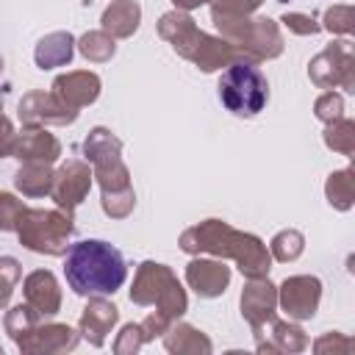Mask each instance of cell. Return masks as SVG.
I'll list each match as a JSON object with an SVG mask.
<instances>
[{
    "label": "cell",
    "mask_w": 355,
    "mask_h": 355,
    "mask_svg": "<svg viewBox=\"0 0 355 355\" xmlns=\"http://www.w3.org/2000/svg\"><path fill=\"white\" fill-rule=\"evenodd\" d=\"M180 250L189 255L211 252L216 258H233L247 280L269 277V269H272V255L266 244L258 236L236 230L222 219H205L200 225L186 227L180 233Z\"/></svg>",
    "instance_id": "cell-1"
},
{
    "label": "cell",
    "mask_w": 355,
    "mask_h": 355,
    "mask_svg": "<svg viewBox=\"0 0 355 355\" xmlns=\"http://www.w3.org/2000/svg\"><path fill=\"white\" fill-rule=\"evenodd\" d=\"M83 155L100 183L103 211L111 219H125L136 205V194L130 186V172L122 161V141L108 128H92L83 139Z\"/></svg>",
    "instance_id": "cell-2"
},
{
    "label": "cell",
    "mask_w": 355,
    "mask_h": 355,
    "mask_svg": "<svg viewBox=\"0 0 355 355\" xmlns=\"http://www.w3.org/2000/svg\"><path fill=\"white\" fill-rule=\"evenodd\" d=\"M64 275L75 294L103 297V294H114L125 283L128 266H125L122 252L114 244L100 241V239H86V241L69 244Z\"/></svg>",
    "instance_id": "cell-3"
},
{
    "label": "cell",
    "mask_w": 355,
    "mask_h": 355,
    "mask_svg": "<svg viewBox=\"0 0 355 355\" xmlns=\"http://www.w3.org/2000/svg\"><path fill=\"white\" fill-rule=\"evenodd\" d=\"M158 33H161V39H166L172 44V50L178 55H183L202 72H216L233 61H247V55L236 44L225 42L222 36H211V33L200 31L197 22L186 11H178V8L166 11L158 19Z\"/></svg>",
    "instance_id": "cell-4"
},
{
    "label": "cell",
    "mask_w": 355,
    "mask_h": 355,
    "mask_svg": "<svg viewBox=\"0 0 355 355\" xmlns=\"http://www.w3.org/2000/svg\"><path fill=\"white\" fill-rule=\"evenodd\" d=\"M211 19L219 31V36L230 44H236L247 61L261 64L269 58H277L283 53V33L280 25L269 17H244V14H225L211 8Z\"/></svg>",
    "instance_id": "cell-5"
},
{
    "label": "cell",
    "mask_w": 355,
    "mask_h": 355,
    "mask_svg": "<svg viewBox=\"0 0 355 355\" xmlns=\"http://www.w3.org/2000/svg\"><path fill=\"white\" fill-rule=\"evenodd\" d=\"M130 302L155 305V311L172 322L189 311V297H186V288L180 286L178 275L166 263H155V261L139 263L133 286H130Z\"/></svg>",
    "instance_id": "cell-6"
},
{
    "label": "cell",
    "mask_w": 355,
    "mask_h": 355,
    "mask_svg": "<svg viewBox=\"0 0 355 355\" xmlns=\"http://www.w3.org/2000/svg\"><path fill=\"white\" fill-rule=\"evenodd\" d=\"M72 230V214L61 208H25L17 225L19 244L42 255H67Z\"/></svg>",
    "instance_id": "cell-7"
},
{
    "label": "cell",
    "mask_w": 355,
    "mask_h": 355,
    "mask_svg": "<svg viewBox=\"0 0 355 355\" xmlns=\"http://www.w3.org/2000/svg\"><path fill=\"white\" fill-rule=\"evenodd\" d=\"M219 100L236 116H255L269 100L266 75L252 61H233L219 78Z\"/></svg>",
    "instance_id": "cell-8"
},
{
    "label": "cell",
    "mask_w": 355,
    "mask_h": 355,
    "mask_svg": "<svg viewBox=\"0 0 355 355\" xmlns=\"http://www.w3.org/2000/svg\"><path fill=\"white\" fill-rule=\"evenodd\" d=\"M308 75L319 89H336L355 92V55L349 42H330L319 55L311 58Z\"/></svg>",
    "instance_id": "cell-9"
},
{
    "label": "cell",
    "mask_w": 355,
    "mask_h": 355,
    "mask_svg": "<svg viewBox=\"0 0 355 355\" xmlns=\"http://www.w3.org/2000/svg\"><path fill=\"white\" fill-rule=\"evenodd\" d=\"M19 122L25 128H44V125H72L78 111L58 100L53 92H28L17 105Z\"/></svg>",
    "instance_id": "cell-10"
},
{
    "label": "cell",
    "mask_w": 355,
    "mask_h": 355,
    "mask_svg": "<svg viewBox=\"0 0 355 355\" xmlns=\"http://www.w3.org/2000/svg\"><path fill=\"white\" fill-rule=\"evenodd\" d=\"M322 300V280L313 275H294L277 286V305L288 319H311Z\"/></svg>",
    "instance_id": "cell-11"
},
{
    "label": "cell",
    "mask_w": 355,
    "mask_h": 355,
    "mask_svg": "<svg viewBox=\"0 0 355 355\" xmlns=\"http://www.w3.org/2000/svg\"><path fill=\"white\" fill-rule=\"evenodd\" d=\"M92 169L89 164L78 161V158H69L67 164H61V169L55 172L53 178V189H50V197L55 200V205L67 214H72L86 197H89V189H92Z\"/></svg>",
    "instance_id": "cell-12"
},
{
    "label": "cell",
    "mask_w": 355,
    "mask_h": 355,
    "mask_svg": "<svg viewBox=\"0 0 355 355\" xmlns=\"http://www.w3.org/2000/svg\"><path fill=\"white\" fill-rule=\"evenodd\" d=\"M241 316L250 322L255 336H261L277 316V286H272L269 277H250L241 291Z\"/></svg>",
    "instance_id": "cell-13"
},
{
    "label": "cell",
    "mask_w": 355,
    "mask_h": 355,
    "mask_svg": "<svg viewBox=\"0 0 355 355\" xmlns=\"http://www.w3.org/2000/svg\"><path fill=\"white\" fill-rule=\"evenodd\" d=\"M80 341V333L72 330L69 324H61V322H50V324H33L25 336L17 338V347L19 352H28V355H53V352H69L75 349Z\"/></svg>",
    "instance_id": "cell-14"
},
{
    "label": "cell",
    "mask_w": 355,
    "mask_h": 355,
    "mask_svg": "<svg viewBox=\"0 0 355 355\" xmlns=\"http://www.w3.org/2000/svg\"><path fill=\"white\" fill-rule=\"evenodd\" d=\"M116 319H119V308H116L114 302L103 300L100 294H94V297H89V302H86V308H83V313H80L78 333H80V338H86L92 347H103L105 338H108V333L114 330Z\"/></svg>",
    "instance_id": "cell-15"
},
{
    "label": "cell",
    "mask_w": 355,
    "mask_h": 355,
    "mask_svg": "<svg viewBox=\"0 0 355 355\" xmlns=\"http://www.w3.org/2000/svg\"><path fill=\"white\" fill-rule=\"evenodd\" d=\"M53 94L64 100L69 108L80 111L83 105H92L100 97V78L94 72L78 69V72H64L53 80Z\"/></svg>",
    "instance_id": "cell-16"
},
{
    "label": "cell",
    "mask_w": 355,
    "mask_h": 355,
    "mask_svg": "<svg viewBox=\"0 0 355 355\" xmlns=\"http://www.w3.org/2000/svg\"><path fill=\"white\" fill-rule=\"evenodd\" d=\"M22 294H25V302L44 319V316H55L61 311V288H58V280L53 272L47 269H36L25 277L22 283Z\"/></svg>",
    "instance_id": "cell-17"
},
{
    "label": "cell",
    "mask_w": 355,
    "mask_h": 355,
    "mask_svg": "<svg viewBox=\"0 0 355 355\" xmlns=\"http://www.w3.org/2000/svg\"><path fill=\"white\" fill-rule=\"evenodd\" d=\"M186 283L197 291V297H219L230 283V269L214 258H194L186 266Z\"/></svg>",
    "instance_id": "cell-18"
},
{
    "label": "cell",
    "mask_w": 355,
    "mask_h": 355,
    "mask_svg": "<svg viewBox=\"0 0 355 355\" xmlns=\"http://www.w3.org/2000/svg\"><path fill=\"white\" fill-rule=\"evenodd\" d=\"M11 155L17 161H44L53 164L61 155V141L47 133L44 128H25V133H17Z\"/></svg>",
    "instance_id": "cell-19"
},
{
    "label": "cell",
    "mask_w": 355,
    "mask_h": 355,
    "mask_svg": "<svg viewBox=\"0 0 355 355\" xmlns=\"http://www.w3.org/2000/svg\"><path fill=\"white\" fill-rule=\"evenodd\" d=\"M139 22H141V6L136 0H114L100 17L103 25L100 31H105L114 39H128L136 33Z\"/></svg>",
    "instance_id": "cell-20"
},
{
    "label": "cell",
    "mask_w": 355,
    "mask_h": 355,
    "mask_svg": "<svg viewBox=\"0 0 355 355\" xmlns=\"http://www.w3.org/2000/svg\"><path fill=\"white\" fill-rule=\"evenodd\" d=\"M164 347L172 355H208V352H214V344L205 333H200L197 327L178 322V319L164 333Z\"/></svg>",
    "instance_id": "cell-21"
},
{
    "label": "cell",
    "mask_w": 355,
    "mask_h": 355,
    "mask_svg": "<svg viewBox=\"0 0 355 355\" xmlns=\"http://www.w3.org/2000/svg\"><path fill=\"white\" fill-rule=\"evenodd\" d=\"M75 55V39L69 31H55L47 33L44 39H39L33 58L39 69H55V67H67Z\"/></svg>",
    "instance_id": "cell-22"
},
{
    "label": "cell",
    "mask_w": 355,
    "mask_h": 355,
    "mask_svg": "<svg viewBox=\"0 0 355 355\" xmlns=\"http://www.w3.org/2000/svg\"><path fill=\"white\" fill-rule=\"evenodd\" d=\"M53 166L44 161H22V166L14 175V186L25 194V197H44L53 189Z\"/></svg>",
    "instance_id": "cell-23"
},
{
    "label": "cell",
    "mask_w": 355,
    "mask_h": 355,
    "mask_svg": "<svg viewBox=\"0 0 355 355\" xmlns=\"http://www.w3.org/2000/svg\"><path fill=\"white\" fill-rule=\"evenodd\" d=\"M269 327H272V347H275V352H302V349H308V333L297 324V322H291V319H272L269 322Z\"/></svg>",
    "instance_id": "cell-24"
},
{
    "label": "cell",
    "mask_w": 355,
    "mask_h": 355,
    "mask_svg": "<svg viewBox=\"0 0 355 355\" xmlns=\"http://www.w3.org/2000/svg\"><path fill=\"white\" fill-rule=\"evenodd\" d=\"M324 194H327V202L338 211H349L352 208V200H355V178H352V169H338V172H330L327 183H324Z\"/></svg>",
    "instance_id": "cell-25"
},
{
    "label": "cell",
    "mask_w": 355,
    "mask_h": 355,
    "mask_svg": "<svg viewBox=\"0 0 355 355\" xmlns=\"http://www.w3.org/2000/svg\"><path fill=\"white\" fill-rule=\"evenodd\" d=\"M78 50L86 61H94V64H103V61H111L114 53H116V42L114 36H108L105 31H89L78 39Z\"/></svg>",
    "instance_id": "cell-26"
},
{
    "label": "cell",
    "mask_w": 355,
    "mask_h": 355,
    "mask_svg": "<svg viewBox=\"0 0 355 355\" xmlns=\"http://www.w3.org/2000/svg\"><path fill=\"white\" fill-rule=\"evenodd\" d=\"M324 144L341 155H352L355 153V122L347 116H338L333 122H327L324 128Z\"/></svg>",
    "instance_id": "cell-27"
},
{
    "label": "cell",
    "mask_w": 355,
    "mask_h": 355,
    "mask_svg": "<svg viewBox=\"0 0 355 355\" xmlns=\"http://www.w3.org/2000/svg\"><path fill=\"white\" fill-rule=\"evenodd\" d=\"M302 250H305V236L300 230H294V227L275 233V239L269 241V255L275 261H280V263H288V261L300 258Z\"/></svg>",
    "instance_id": "cell-28"
},
{
    "label": "cell",
    "mask_w": 355,
    "mask_h": 355,
    "mask_svg": "<svg viewBox=\"0 0 355 355\" xmlns=\"http://www.w3.org/2000/svg\"><path fill=\"white\" fill-rule=\"evenodd\" d=\"M39 322H42V316H39L28 302H25V305H22V302H19V305H14V308L6 313V319H3L6 333H8L14 341H17L19 336H25V333H28L33 324H39Z\"/></svg>",
    "instance_id": "cell-29"
},
{
    "label": "cell",
    "mask_w": 355,
    "mask_h": 355,
    "mask_svg": "<svg viewBox=\"0 0 355 355\" xmlns=\"http://www.w3.org/2000/svg\"><path fill=\"white\" fill-rule=\"evenodd\" d=\"M19 277H22L19 261L11 258V255H3L0 258V308L8 305V300H11V294H14L17 283H19Z\"/></svg>",
    "instance_id": "cell-30"
},
{
    "label": "cell",
    "mask_w": 355,
    "mask_h": 355,
    "mask_svg": "<svg viewBox=\"0 0 355 355\" xmlns=\"http://www.w3.org/2000/svg\"><path fill=\"white\" fill-rule=\"evenodd\" d=\"M313 114H316V119H322L324 125L333 122V119H338V116H344V97H341L338 92L327 89L324 94L316 97V103H313Z\"/></svg>",
    "instance_id": "cell-31"
},
{
    "label": "cell",
    "mask_w": 355,
    "mask_h": 355,
    "mask_svg": "<svg viewBox=\"0 0 355 355\" xmlns=\"http://www.w3.org/2000/svg\"><path fill=\"white\" fill-rule=\"evenodd\" d=\"M25 208H28V205H25L22 200H17V197L8 194V191H0V230H3V233L17 230L19 216H22Z\"/></svg>",
    "instance_id": "cell-32"
},
{
    "label": "cell",
    "mask_w": 355,
    "mask_h": 355,
    "mask_svg": "<svg viewBox=\"0 0 355 355\" xmlns=\"http://www.w3.org/2000/svg\"><path fill=\"white\" fill-rule=\"evenodd\" d=\"M324 28L330 33H341V36H349L352 33V6H333L324 11Z\"/></svg>",
    "instance_id": "cell-33"
},
{
    "label": "cell",
    "mask_w": 355,
    "mask_h": 355,
    "mask_svg": "<svg viewBox=\"0 0 355 355\" xmlns=\"http://www.w3.org/2000/svg\"><path fill=\"white\" fill-rule=\"evenodd\" d=\"M352 347H355V341L352 338H347V336H341V333H324V336H319L316 341H313V352H319V355H344V352H352Z\"/></svg>",
    "instance_id": "cell-34"
},
{
    "label": "cell",
    "mask_w": 355,
    "mask_h": 355,
    "mask_svg": "<svg viewBox=\"0 0 355 355\" xmlns=\"http://www.w3.org/2000/svg\"><path fill=\"white\" fill-rule=\"evenodd\" d=\"M144 344V336H141V324H125L114 341V352L116 355H133L139 347Z\"/></svg>",
    "instance_id": "cell-35"
},
{
    "label": "cell",
    "mask_w": 355,
    "mask_h": 355,
    "mask_svg": "<svg viewBox=\"0 0 355 355\" xmlns=\"http://www.w3.org/2000/svg\"><path fill=\"white\" fill-rule=\"evenodd\" d=\"M280 22H283L291 33H300V36H313V33H319V28H322L311 14H300V11H286V14L280 17Z\"/></svg>",
    "instance_id": "cell-36"
},
{
    "label": "cell",
    "mask_w": 355,
    "mask_h": 355,
    "mask_svg": "<svg viewBox=\"0 0 355 355\" xmlns=\"http://www.w3.org/2000/svg\"><path fill=\"white\" fill-rule=\"evenodd\" d=\"M141 324V336H144V344L147 341H153V338H158V336H164L166 330H169V324H172V319H166L164 313H158V311H153L144 322H139Z\"/></svg>",
    "instance_id": "cell-37"
},
{
    "label": "cell",
    "mask_w": 355,
    "mask_h": 355,
    "mask_svg": "<svg viewBox=\"0 0 355 355\" xmlns=\"http://www.w3.org/2000/svg\"><path fill=\"white\" fill-rule=\"evenodd\" d=\"M263 0H211V8L216 11H225V14H244L250 17L252 11H258Z\"/></svg>",
    "instance_id": "cell-38"
},
{
    "label": "cell",
    "mask_w": 355,
    "mask_h": 355,
    "mask_svg": "<svg viewBox=\"0 0 355 355\" xmlns=\"http://www.w3.org/2000/svg\"><path fill=\"white\" fill-rule=\"evenodd\" d=\"M14 141H17L14 125H11V119L3 114V103H0V158L11 155V150H14Z\"/></svg>",
    "instance_id": "cell-39"
},
{
    "label": "cell",
    "mask_w": 355,
    "mask_h": 355,
    "mask_svg": "<svg viewBox=\"0 0 355 355\" xmlns=\"http://www.w3.org/2000/svg\"><path fill=\"white\" fill-rule=\"evenodd\" d=\"M172 3H175L178 11H191V8H200V6H205L211 0H172Z\"/></svg>",
    "instance_id": "cell-40"
},
{
    "label": "cell",
    "mask_w": 355,
    "mask_h": 355,
    "mask_svg": "<svg viewBox=\"0 0 355 355\" xmlns=\"http://www.w3.org/2000/svg\"><path fill=\"white\" fill-rule=\"evenodd\" d=\"M0 75H3V58H0Z\"/></svg>",
    "instance_id": "cell-41"
},
{
    "label": "cell",
    "mask_w": 355,
    "mask_h": 355,
    "mask_svg": "<svg viewBox=\"0 0 355 355\" xmlns=\"http://www.w3.org/2000/svg\"><path fill=\"white\" fill-rule=\"evenodd\" d=\"M0 355H3V347H0Z\"/></svg>",
    "instance_id": "cell-42"
},
{
    "label": "cell",
    "mask_w": 355,
    "mask_h": 355,
    "mask_svg": "<svg viewBox=\"0 0 355 355\" xmlns=\"http://www.w3.org/2000/svg\"><path fill=\"white\" fill-rule=\"evenodd\" d=\"M0 103H3V97H0Z\"/></svg>",
    "instance_id": "cell-43"
}]
</instances>
